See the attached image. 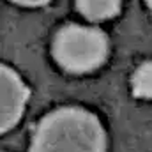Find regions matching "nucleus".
Listing matches in <instances>:
<instances>
[{
	"label": "nucleus",
	"mask_w": 152,
	"mask_h": 152,
	"mask_svg": "<svg viewBox=\"0 0 152 152\" xmlns=\"http://www.w3.org/2000/svg\"><path fill=\"white\" fill-rule=\"evenodd\" d=\"M81 16L90 21H104L118 14L120 0H76Z\"/></svg>",
	"instance_id": "20e7f679"
},
{
	"label": "nucleus",
	"mask_w": 152,
	"mask_h": 152,
	"mask_svg": "<svg viewBox=\"0 0 152 152\" xmlns=\"http://www.w3.org/2000/svg\"><path fill=\"white\" fill-rule=\"evenodd\" d=\"M30 152H106L104 127L85 108L62 106L41 118Z\"/></svg>",
	"instance_id": "f257e3e1"
},
{
	"label": "nucleus",
	"mask_w": 152,
	"mask_h": 152,
	"mask_svg": "<svg viewBox=\"0 0 152 152\" xmlns=\"http://www.w3.org/2000/svg\"><path fill=\"white\" fill-rule=\"evenodd\" d=\"M51 53L62 69L75 75L90 73L106 60L108 37L96 27L69 23L55 34Z\"/></svg>",
	"instance_id": "f03ea898"
},
{
	"label": "nucleus",
	"mask_w": 152,
	"mask_h": 152,
	"mask_svg": "<svg viewBox=\"0 0 152 152\" xmlns=\"http://www.w3.org/2000/svg\"><path fill=\"white\" fill-rule=\"evenodd\" d=\"M14 4H20V5H25V7H39V5H44L51 0H11Z\"/></svg>",
	"instance_id": "423d86ee"
},
{
	"label": "nucleus",
	"mask_w": 152,
	"mask_h": 152,
	"mask_svg": "<svg viewBox=\"0 0 152 152\" xmlns=\"http://www.w3.org/2000/svg\"><path fill=\"white\" fill-rule=\"evenodd\" d=\"M145 2H147V5L151 7V11H152V0H145Z\"/></svg>",
	"instance_id": "0eeeda50"
},
{
	"label": "nucleus",
	"mask_w": 152,
	"mask_h": 152,
	"mask_svg": "<svg viewBox=\"0 0 152 152\" xmlns=\"http://www.w3.org/2000/svg\"><path fill=\"white\" fill-rule=\"evenodd\" d=\"M0 80H2V133L11 131L21 118L25 112L30 90L23 83V80L16 71H12L9 66H2L0 69Z\"/></svg>",
	"instance_id": "7ed1b4c3"
},
{
	"label": "nucleus",
	"mask_w": 152,
	"mask_h": 152,
	"mask_svg": "<svg viewBox=\"0 0 152 152\" xmlns=\"http://www.w3.org/2000/svg\"><path fill=\"white\" fill-rule=\"evenodd\" d=\"M133 94L140 99H152V60L138 66L131 78Z\"/></svg>",
	"instance_id": "39448f33"
}]
</instances>
